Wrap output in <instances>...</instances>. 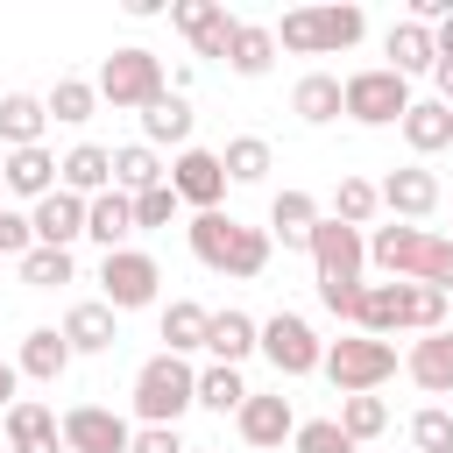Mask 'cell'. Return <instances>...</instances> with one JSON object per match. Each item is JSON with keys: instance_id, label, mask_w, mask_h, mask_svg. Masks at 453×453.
Here are the masks:
<instances>
[{"instance_id": "6da1fadb", "label": "cell", "mask_w": 453, "mask_h": 453, "mask_svg": "<svg viewBox=\"0 0 453 453\" xmlns=\"http://www.w3.org/2000/svg\"><path fill=\"white\" fill-rule=\"evenodd\" d=\"M368 262L389 283H432L453 297V234H425V226H375L368 234Z\"/></svg>"}, {"instance_id": "7a4b0ae2", "label": "cell", "mask_w": 453, "mask_h": 453, "mask_svg": "<svg viewBox=\"0 0 453 453\" xmlns=\"http://www.w3.org/2000/svg\"><path fill=\"white\" fill-rule=\"evenodd\" d=\"M184 241H191V255L212 269V276H262L269 269V226H248V219H234V212H191V226H184Z\"/></svg>"}, {"instance_id": "3957f363", "label": "cell", "mask_w": 453, "mask_h": 453, "mask_svg": "<svg viewBox=\"0 0 453 453\" xmlns=\"http://www.w3.org/2000/svg\"><path fill=\"white\" fill-rule=\"evenodd\" d=\"M446 290L432 283H368L361 290V319L354 333H375V340H396V333H439L446 326Z\"/></svg>"}, {"instance_id": "277c9868", "label": "cell", "mask_w": 453, "mask_h": 453, "mask_svg": "<svg viewBox=\"0 0 453 453\" xmlns=\"http://www.w3.org/2000/svg\"><path fill=\"white\" fill-rule=\"evenodd\" d=\"M134 418L142 425H177L191 403H198V368L184 361V354H149L142 368H134Z\"/></svg>"}, {"instance_id": "5b68a950", "label": "cell", "mask_w": 453, "mask_h": 453, "mask_svg": "<svg viewBox=\"0 0 453 453\" xmlns=\"http://www.w3.org/2000/svg\"><path fill=\"white\" fill-rule=\"evenodd\" d=\"M99 99L106 106H120V113H142V106H156L163 92H170V78H163V57L149 50V42H120L106 64H99Z\"/></svg>"}, {"instance_id": "8992f818", "label": "cell", "mask_w": 453, "mask_h": 453, "mask_svg": "<svg viewBox=\"0 0 453 453\" xmlns=\"http://www.w3.org/2000/svg\"><path fill=\"white\" fill-rule=\"evenodd\" d=\"M340 396H368L396 375V340H375V333H347L326 347V368H319Z\"/></svg>"}, {"instance_id": "52a82bcc", "label": "cell", "mask_w": 453, "mask_h": 453, "mask_svg": "<svg viewBox=\"0 0 453 453\" xmlns=\"http://www.w3.org/2000/svg\"><path fill=\"white\" fill-rule=\"evenodd\" d=\"M340 92H347V120H361V127H403V113H411V78H396L389 64L347 71Z\"/></svg>"}, {"instance_id": "ba28073f", "label": "cell", "mask_w": 453, "mask_h": 453, "mask_svg": "<svg viewBox=\"0 0 453 453\" xmlns=\"http://www.w3.org/2000/svg\"><path fill=\"white\" fill-rule=\"evenodd\" d=\"M262 361H269L283 382H297V375H319V368H326V340L311 333L304 311H269V319H262Z\"/></svg>"}, {"instance_id": "9c48e42d", "label": "cell", "mask_w": 453, "mask_h": 453, "mask_svg": "<svg viewBox=\"0 0 453 453\" xmlns=\"http://www.w3.org/2000/svg\"><path fill=\"white\" fill-rule=\"evenodd\" d=\"M156 290H163L156 255H142V248L99 255V304H113V311H149V304H156Z\"/></svg>"}, {"instance_id": "30bf717a", "label": "cell", "mask_w": 453, "mask_h": 453, "mask_svg": "<svg viewBox=\"0 0 453 453\" xmlns=\"http://www.w3.org/2000/svg\"><path fill=\"white\" fill-rule=\"evenodd\" d=\"M311 269H319V283H361V269H368V234L361 226H340L333 212L311 226Z\"/></svg>"}, {"instance_id": "8fae6325", "label": "cell", "mask_w": 453, "mask_h": 453, "mask_svg": "<svg viewBox=\"0 0 453 453\" xmlns=\"http://www.w3.org/2000/svg\"><path fill=\"white\" fill-rule=\"evenodd\" d=\"M170 191L191 205V212H219V198H226V163H219V149H177L170 156Z\"/></svg>"}, {"instance_id": "7c38bea8", "label": "cell", "mask_w": 453, "mask_h": 453, "mask_svg": "<svg viewBox=\"0 0 453 453\" xmlns=\"http://www.w3.org/2000/svg\"><path fill=\"white\" fill-rule=\"evenodd\" d=\"M134 446V425L106 403H71L64 411V453H127Z\"/></svg>"}, {"instance_id": "4fadbf2b", "label": "cell", "mask_w": 453, "mask_h": 453, "mask_svg": "<svg viewBox=\"0 0 453 453\" xmlns=\"http://www.w3.org/2000/svg\"><path fill=\"white\" fill-rule=\"evenodd\" d=\"M170 28L191 42V57H226L241 21H234L219 0H170Z\"/></svg>"}, {"instance_id": "5bb4252c", "label": "cell", "mask_w": 453, "mask_h": 453, "mask_svg": "<svg viewBox=\"0 0 453 453\" xmlns=\"http://www.w3.org/2000/svg\"><path fill=\"white\" fill-rule=\"evenodd\" d=\"M375 191H382V212H389V219H403V226H418V219H432V212H439V177H432L425 163L389 170Z\"/></svg>"}, {"instance_id": "9a60e30c", "label": "cell", "mask_w": 453, "mask_h": 453, "mask_svg": "<svg viewBox=\"0 0 453 453\" xmlns=\"http://www.w3.org/2000/svg\"><path fill=\"white\" fill-rule=\"evenodd\" d=\"M234 425H241V439H248V446H262V453H269V446H283V439H297V411H290V396H283V389H255V396L241 403V418H234Z\"/></svg>"}, {"instance_id": "2e32d148", "label": "cell", "mask_w": 453, "mask_h": 453, "mask_svg": "<svg viewBox=\"0 0 453 453\" xmlns=\"http://www.w3.org/2000/svg\"><path fill=\"white\" fill-rule=\"evenodd\" d=\"M0 425H7V453H64V418L35 396H14V411Z\"/></svg>"}, {"instance_id": "e0dca14e", "label": "cell", "mask_w": 453, "mask_h": 453, "mask_svg": "<svg viewBox=\"0 0 453 453\" xmlns=\"http://www.w3.org/2000/svg\"><path fill=\"white\" fill-rule=\"evenodd\" d=\"M28 219H35V248H71V241H85V198L64 191V184H57L50 198H35Z\"/></svg>"}, {"instance_id": "ac0fdd59", "label": "cell", "mask_w": 453, "mask_h": 453, "mask_svg": "<svg viewBox=\"0 0 453 453\" xmlns=\"http://www.w3.org/2000/svg\"><path fill=\"white\" fill-rule=\"evenodd\" d=\"M134 234H142V226H134V198H127V191L85 198V241H99V255H120Z\"/></svg>"}, {"instance_id": "d6986e66", "label": "cell", "mask_w": 453, "mask_h": 453, "mask_svg": "<svg viewBox=\"0 0 453 453\" xmlns=\"http://www.w3.org/2000/svg\"><path fill=\"white\" fill-rule=\"evenodd\" d=\"M403 375H411L425 396H446V389H453V326L418 333V340H411V354H403Z\"/></svg>"}, {"instance_id": "ffe728a7", "label": "cell", "mask_w": 453, "mask_h": 453, "mask_svg": "<svg viewBox=\"0 0 453 453\" xmlns=\"http://www.w3.org/2000/svg\"><path fill=\"white\" fill-rule=\"evenodd\" d=\"M57 184L78 191V198L113 191V149H99V142H71V149L57 156Z\"/></svg>"}, {"instance_id": "44dd1931", "label": "cell", "mask_w": 453, "mask_h": 453, "mask_svg": "<svg viewBox=\"0 0 453 453\" xmlns=\"http://www.w3.org/2000/svg\"><path fill=\"white\" fill-rule=\"evenodd\" d=\"M319 219H326L319 198L297 191V184H283V191L269 198V241H283V248H304V255H311V226H319Z\"/></svg>"}, {"instance_id": "7402d4cb", "label": "cell", "mask_w": 453, "mask_h": 453, "mask_svg": "<svg viewBox=\"0 0 453 453\" xmlns=\"http://www.w3.org/2000/svg\"><path fill=\"white\" fill-rule=\"evenodd\" d=\"M205 354H212L219 368H241L248 354H262V319H248L241 304H226V311H212V333H205Z\"/></svg>"}, {"instance_id": "603a6c76", "label": "cell", "mask_w": 453, "mask_h": 453, "mask_svg": "<svg viewBox=\"0 0 453 453\" xmlns=\"http://www.w3.org/2000/svg\"><path fill=\"white\" fill-rule=\"evenodd\" d=\"M382 57H389V71L396 78H432V64H439V42H432V28L425 21H396L389 35H382Z\"/></svg>"}, {"instance_id": "cb8c5ba5", "label": "cell", "mask_w": 453, "mask_h": 453, "mask_svg": "<svg viewBox=\"0 0 453 453\" xmlns=\"http://www.w3.org/2000/svg\"><path fill=\"white\" fill-rule=\"evenodd\" d=\"M0 191H14V198H50L57 191V156L50 149H7L0 156Z\"/></svg>"}, {"instance_id": "d4e9b609", "label": "cell", "mask_w": 453, "mask_h": 453, "mask_svg": "<svg viewBox=\"0 0 453 453\" xmlns=\"http://www.w3.org/2000/svg\"><path fill=\"white\" fill-rule=\"evenodd\" d=\"M191 127H198V113H191L184 92H163L156 106H142V142L149 149H191Z\"/></svg>"}, {"instance_id": "484cf974", "label": "cell", "mask_w": 453, "mask_h": 453, "mask_svg": "<svg viewBox=\"0 0 453 453\" xmlns=\"http://www.w3.org/2000/svg\"><path fill=\"white\" fill-rule=\"evenodd\" d=\"M205 333H212V304L198 297H170L163 304V354H205Z\"/></svg>"}, {"instance_id": "4316f807", "label": "cell", "mask_w": 453, "mask_h": 453, "mask_svg": "<svg viewBox=\"0 0 453 453\" xmlns=\"http://www.w3.org/2000/svg\"><path fill=\"white\" fill-rule=\"evenodd\" d=\"M64 340H71V354H106L120 340V311L99 304V297H85V304L64 311Z\"/></svg>"}, {"instance_id": "83f0119b", "label": "cell", "mask_w": 453, "mask_h": 453, "mask_svg": "<svg viewBox=\"0 0 453 453\" xmlns=\"http://www.w3.org/2000/svg\"><path fill=\"white\" fill-rule=\"evenodd\" d=\"M290 113H297L304 127H326V120H340V113H347V92H340V78H333V71H304V78L290 85Z\"/></svg>"}, {"instance_id": "f1b7e54d", "label": "cell", "mask_w": 453, "mask_h": 453, "mask_svg": "<svg viewBox=\"0 0 453 453\" xmlns=\"http://www.w3.org/2000/svg\"><path fill=\"white\" fill-rule=\"evenodd\" d=\"M71 361H78V354H71L64 326H35V333L21 340V354H14V368H21L28 382H57V375H64Z\"/></svg>"}, {"instance_id": "f546056e", "label": "cell", "mask_w": 453, "mask_h": 453, "mask_svg": "<svg viewBox=\"0 0 453 453\" xmlns=\"http://www.w3.org/2000/svg\"><path fill=\"white\" fill-rule=\"evenodd\" d=\"M42 127H50L42 92H0V142L7 149H42Z\"/></svg>"}, {"instance_id": "4dcf8cb0", "label": "cell", "mask_w": 453, "mask_h": 453, "mask_svg": "<svg viewBox=\"0 0 453 453\" xmlns=\"http://www.w3.org/2000/svg\"><path fill=\"white\" fill-rule=\"evenodd\" d=\"M156 184H170V163H163L149 142H120V149H113V191L142 198V191H156Z\"/></svg>"}, {"instance_id": "1f68e13d", "label": "cell", "mask_w": 453, "mask_h": 453, "mask_svg": "<svg viewBox=\"0 0 453 453\" xmlns=\"http://www.w3.org/2000/svg\"><path fill=\"white\" fill-rule=\"evenodd\" d=\"M226 71L234 78H269L276 71V28L269 21H241L234 28V50H226Z\"/></svg>"}, {"instance_id": "d6a6232c", "label": "cell", "mask_w": 453, "mask_h": 453, "mask_svg": "<svg viewBox=\"0 0 453 453\" xmlns=\"http://www.w3.org/2000/svg\"><path fill=\"white\" fill-rule=\"evenodd\" d=\"M403 142H411V156H439V149H453V106H439V99H411V113H403Z\"/></svg>"}, {"instance_id": "836d02e7", "label": "cell", "mask_w": 453, "mask_h": 453, "mask_svg": "<svg viewBox=\"0 0 453 453\" xmlns=\"http://www.w3.org/2000/svg\"><path fill=\"white\" fill-rule=\"evenodd\" d=\"M255 389H248V375L241 368H219V361H205L198 368V411H212V418H241V403H248Z\"/></svg>"}, {"instance_id": "e575fe53", "label": "cell", "mask_w": 453, "mask_h": 453, "mask_svg": "<svg viewBox=\"0 0 453 453\" xmlns=\"http://www.w3.org/2000/svg\"><path fill=\"white\" fill-rule=\"evenodd\" d=\"M42 106H50V120H64V127H85V120L99 113V85H92V78H71V71H64V78H57V85L42 92Z\"/></svg>"}, {"instance_id": "d590c367", "label": "cell", "mask_w": 453, "mask_h": 453, "mask_svg": "<svg viewBox=\"0 0 453 453\" xmlns=\"http://www.w3.org/2000/svg\"><path fill=\"white\" fill-rule=\"evenodd\" d=\"M219 163H226V184H262V177L276 170V149H269L262 134H234V142L219 149Z\"/></svg>"}, {"instance_id": "8d00e7d4", "label": "cell", "mask_w": 453, "mask_h": 453, "mask_svg": "<svg viewBox=\"0 0 453 453\" xmlns=\"http://www.w3.org/2000/svg\"><path fill=\"white\" fill-rule=\"evenodd\" d=\"M340 432H347V439L368 453V446L389 432V403H382L375 389H368V396H340Z\"/></svg>"}, {"instance_id": "74e56055", "label": "cell", "mask_w": 453, "mask_h": 453, "mask_svg": "<svg viewBox=\"0 0 453 453\" xmlns=\"http://www.w3.org/2000/svg\"><path fill=\"white\" fill-rule=\"evenodd\" d=\"M319 14V57H340V50H354L361 35H368V14L347 0V7H311Z\"/></svg>"}, {"instance_id": "f35d334b", "label": "cell", "mask_w": 453, "mask_h": 453, "mask_svg": "<svg viewBox=\"0 0 453 453\" xmlns=\"http://www.w3.org/2000/svg\"><path fill=\"white\" fill-rule=\"evenodd\" d=\"M14 269H21V283H28V290H57V283H78V262H71V248H28Z\"/></svg>"}, {"instance_id": "ab89813d", "label": "cell", "mask_w": 453, "mask_h": 453, "mask_svg": "<svg viewBox=\"0 0 453 453\" xmlns=\"http://www.w3.org/2000/svg\"><path fill=\"white\" fill-rule=\"evenodd\" d=\"M375 212H382V191H375L368 177H340V184H333V219H340V226H368Z\"/></svg>"}, {"instance_id": "60d3db41", "label": "cell", "mask_w": 453, "mask_h": 453, "mask_svg": "<svg viewBox=\"0 0 453 453\" xmlns=\"http://www.w3.org/2000/svg\"><path fill=\"white\" fill-rule=\"evenodd\" d=\"M290 453H361V446L340 432V418H297V439H290Z\"/></svg>"}, {"instance_id": "b9f144b4", "label": "cell", "mask_w": 453, "mask_h": 453, "mask_svg": "<svg viewBox=\"0 0 453 453\" xmlns=\"http://www.w3.org/2000/svg\"><path fill=\"white\" fill-rule=\"evenodd\" d=\"M411 446L418 453H453V411H439V403L411 411Z\"/></svg>"}, {"instance_id": "7bdbcfd3", "label": "cell", "mask_w": 453, "mask_h": 453, "mask_svg": "<svg viewBox=\"0 0 453 453\" xmlns=\"http://www.w3.org/2000/svg\"><path fill=\"white\" fill-rule=\"evenodd\" d=\"M276 50H290V57H319V14H311V7L283 14V21H276Z\"/></svg>"}, {"instance_id": "ee69618b", "label": "cell", "mask_w": 453, "mask_h": 453, "mask_svg": "<svg viewBox=\"0 0 453 453\" xmlns=\"http://www.w3.org/2000/svg\"><path fill=\"white\" fill-rule=\"evenodd\" d=\"M28 248H35V219L14 212V205H0V262H21Z\"/></svg>"}, {"instance_id": "f6af8a7d", "label": "cell", "mask_w": 453, "mask_h": 453, "mask_svg": "<svg viewBox=\"0 0 453 453\" xmlns=\"http://www.w3.org/2000/svg\"><path fill=\"white\" fill-rule=\"evenodd\" d=\"M177 212H184V198H177L170 184H156V191H142V198H134V226H170Z\"/></svg>"}, {"instance_id": "bcb514c9", "label": "cell", "mask_w": 453, "mask_h": 453, "mask_svg": "<svg viewBox=\"0 0 453 453\" xmlns=\"http://www.w3.org/2000/svg\"><path fill=\"white\" fill-rule=\"evenodd\" d=\"M361 290H368V283H319V304L354 326V319H361Z\"/></svg>"}, {"instance_id": "7dc6e473", "label": "cell", "mask_w": 453, "mask_h": 453, "mask_svg": "<svg viewBox=\"0 0 453 453\" xmlns=\"http://www.w3.org/2000/svg\"><path fill=\"white\" fill-rule=\"evenodd\" d=\"M127 453H191L177 425H134V446Z\"/></svg>"}, {"instance_id": "c3c4849f", "label": "cell", "mask_w": 453, "mask_h": 453, "mask_svg": "<svg viewBox=\"0 0 453 453\" xmlns=\"http://www.w3.org/2000/svg\"><path fill=\"white\" fill-rule=\"evenodd\" d=\"M432 99H439V106H453V57H439V64H432Z\"/></svg>"}, {"instance_id": "681fc988", "label": "cell", "mask_w": 453, "mask_h": 453, "mask_svg": "<svg viewBox=\"0 0 453 453\" xmlns=\"http://www.w3.org/2000/svg\"><path fill=\"white\" fill-rule=\"evenodd\" d=\"M14 389H21V368H14V361H0V418L14 411Z\"/></svg>"}, {"instance_id": "f907efd6", "label": "cell", "mask_w": 453, "mask_h": 453, "mask_svg": "<svg viewBox=\"0 0 453 453\" xmlns=\"http://www.w3.org/2000/svg\"><path fill=\"white\" fill-rule=\"evenodd\" d=\"M432 42H439V57H453V14H446V21L432 28Z\"/></svg>"}, {"instance_id": "816d5d0a", "label": "cell", "mask_w": 453, "mask_h": 453, "mask_svg": "<svg viewBox=\"0 0 453 453\" xmlns=\"http://www.w3.org/2000/svg\"><path fill=\"white\" fill-rule=\"evenodd\" d=\"M191 453H212V446H191Z\"/></svg>"}, {"instance_id": "f5cc1de1", "label": "cell", "mask_w": 453, "mask_h": 453, "mask_svg": "<svg viewBox=\"0 0 453 453\" xmlns=\"http://www.w3.org/2000/svg\"><path fill=\"white\" fill-rule=\"evenodd\" d=\"M0 453H7V446H0Z\"/></svg>"}]
</instances>
